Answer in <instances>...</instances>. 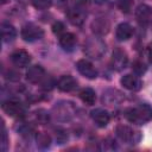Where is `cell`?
Masks as SVG:
<instances>
[{
  "label": "cell",
  "instance_id": "cell-16",
  "mask_svg": "<svg viewBox=\"0 0 152 152\" xmlns=\"http://www.w3.org/2000/svg\"><path fill=\"white\" fill-rule=\"evenodd\" d=\"M133 32H134L133 31V27L128 23H121L116 27L115 36H116V39L118 40L124 42V40H128L133 36Z\"/></svg>",
  "mask_w": 152,
  "mask_h": 152
},
{
  "label": "cell",
  "instance_id": "cell-26",
  "mask_svg": "<svg viewBox=\"0 0 152 152\" xmlns=\"http://www.w3.org/2000/svg\"><path fill=\"white\" fill-rule=\"evenodd\" d=\"M36 118H37L38 122H42V124L49 121V114H48L44 109H39V110H37V112H36Z\"/></svg>",
  "mask_w": 152,
  "mask_h": 152
},
{
  "label": "cell",
  "instance_id": "cell-25",
  "mask_svg": "<svg viewBox=\"0 0 152 152\" xmlns=\"http://www.w3.org/2000/svg\"><path fill=\"white\" fill-rule=\"evenodd\" d=\"M132 69L137 75H142L146 71V65L141 61H134L132 64Z\"/></svg>",
  "mask_w": 152,
  "mask_h": 152
},
{
  "label": "cell",
  "instance_id": "cell-1",
  "mask_svg": "<svg viewBox=\"0 0 152 152\" xmlns=\"http://www.w3.org/2000/svg\"><path fill=\"white\" fill-rule=\"evenodd\" d=\"M125 118L137 125H142L152 120V106L148 103H141L134 108H127L125 110Z\"/></svg>",
  "mask_w": 152,
  "mask_h": 152
},
{
  "label": "cell",
  "instance_id": "cell-27",
  "mask_svg": "<svg viewBox=\"0 0 152 152\" xmlns=\"http://www.w3.org/2000/svg\"><path fill=\"white\" fill-rule=\"evenodd\" d=\"M63 31H64V24L61 23V21H56L53 25H52V32L55 34H63Z\"/></svg>",
  "mask_w": 152,
  "mask_h": 152
},
{
  "label": "cell",
  "instance_id": "cell-24",
  "mask_svg": "<svg viewBox=\"0 0 152 152\" xmlns=\"http://www.w3.org/2000/svg\"><path fill=\"white\" fill-rule=\"evenodd\" d=\"M32 5L37 10H46L52 5L51 0H32Z\"/></svg>",
  "mask_w": 152,
  "mask_h": 152
},
{
  "label": "cell",
  "instance_id": "cell-9",
  "mask_svg": "<svg viewBox=\"0 0 152 152\" xmlns=\"http://www.w3.org/2000/svg\"><path fill=\"white\" fill-rule=\"evenodd\" d=\"M76 68H77L78 72H80L81 75H83L84 77H87V78L94 80V78H96V76H97L96 69H95L94 65H93L89 61H87V59H80V61H77Z\"/></svg>",
  "mask_w": 152,
  "mask_h": 152
},
{
  "label": "cell",
  "instance_id": "cell-11",
  "mask_svg": "<svg viewBox=\"0 0 152 152\" xmlns=\"http://www.w3.org/2000/svg\"><path fill=\"white\" fill-rule=\"evenodd\" d=\"M120 82L124 86V88H126L128 90H132V91H137L142 87L141 80L138 76H134V75H131V74H127V75L122 76Z\"/></svg>",
  "mask_w": 152,
  "mask_h": 152
},
{
  "label": "cell",
  "instance_id": "cell-4",
  "mask_svg": "<svg viewBox=\"0 0 152 152\" xmlns=\"http://www.w3.org/2000/svg\"><path fill=\"white\" fill-rule=\"evenodd\" d=\"M43 36H44L43 28L36 24L28 23V24L24 25L21 28V38L25 42H36V40H39L40 38H43Z\"/></svg>",
  "mask_w": 152,
  "mask_h": 152
},
{
  "label": "cell",
  "instance_id": "cell-29",
  "mask_svg": "<svg viewBox=\"0 0 152 152\" xmlns=\"http://www.w3.org/2000/svg\"><path fill=\"white\" fill-rule=\"evenodd\" d=\"M7 148V134L5 132V128H4V125H2V142H1V150L2 151H6Z\"/></svg>",
  "mask_w": 152,
  "mask_h": 152
},
{
  "label": "cell",
  "instance_id": "cell-3",
  "mask_svg": "<svg viewBox=\"0 0 152 152\" xmlns=\"http://www.w3.org/2000/svg\"><path fill=\"white\" fill-rule=\"evenodd\" d=\"M115 133L122 141L127 144H137L140 139V134L138 131H134L132 127L127 125H118L115 128Z\"/></svg>",
  "mask_w": 152,
  "mask_h": 152
},
{
  "label": "cell",
  "instance_id": "cell-8",
  "mask_svg": "<svg viewBox=\"0 0 152 152\" xmlns=\"http://www.w3.org/2000/svg\"><path fill=\"white\" fill-rule=\"evenodd\" d=\"M11 61L12 63L15 65V66H19V68H25L30 64L31 62V56L30 53L24 50V49H18V50H14L12 53H11Z\"/></svg>",
  "mask_w": 152,
  "mask_h": 152
},
{
  "label": "cell",
  "instance_id": "cell-7",
  "mask_svg": "<svg viewBox=\"0 0 152 152\" xmlns=\"http://www.w3.org/2000/svg\"><path fill=\"white\" fill-rule=\"evenodd\" d=\"M110 64H112V68L115 69L116 71L124 70L127 66V64H128L127 53L122 49H115L113 51V55H112Z\"/></svg>",
  "mask_w": 152,
  "mask_h": 152
},
{
  "label": "cell",
  "instance_id": "cell-5",
  "mask_svg": "<svg viewBox=\"0 0 152 152\" xmlns=\"http://www.w3.org/2000/svg\"><path fill=\"white\" fill-rule=\"evenodd\" d=\"M2 110L10 116H23L26 112L25 106L18 100H7L2 103Z\"/></svg>",
  "mask_w": 152,
  "mask_h": 152
},
{
  "label": "cell",
  "instance_id": "cell-20",
  "mask_svg": "<svg viewBox=\"0 0 152 152\" xmlns=\"http://www.w3.org/2000/svg\"><path fill=\"white\" fill-rule=\"evenodd\" d=\"M122 100V95L121 93H119L118 90L114 89H108L103 93L102 96V101L107 104H114V103H119Z\"/></svg>",
  "mask_w": 152,
  "mask_h": 152
},
{
  "label": "cell",
  "instance_id": "cell-18",
  "mask_svg": "<svg viewBox=\"0 0 152 152\" xmlns=\"http://www.w3.org/2000/svg\"><path fill=\"white\" fill-rule=\"evenodd\" d=\"M68 18H69V20H70V23H71L72 25L81 26V25L84 23L86 12L83 11V8L75 7V8L70 10V11L68 12Z\"/></svg>",
  "mask_w": 152,
  "mask_h": 152
},
{
  "label": "cell",
  "instance_id": "cell-10",
  "mask_svg": "<svg viewBox=\"0 0 152 152\" xmlns=\"http://www.w3.org/2000/svg\"><path fill=\"white\" fill-rule=\"evenodd\" d=\"M45 70L40 65H32L26 71V80L30 83H39L45 80Z\"/></svg>",
  "mask_w": 152,
  "mask_h": 152
},
{
  "label": "cell",
  "instance_id": "cell-32",
  "mask_svg": "<svg viewBox=\"0 0 152 152\" xmlns=\"http://www.w3.org/2000/svg\"><path fill=\"white\" fill-rule=\"evenodd\" d=\"M7 1H8V0H1V4H2V5H4V4H6V2H7Z\"/></svg>",
  "mask_w": 152,
  "mask_h": 152
},
{
  "label": "cell",
  "instance_id": "cell-17",
  "mask_svg": "<svg viewBox=\"0 0 152 152\" xmlns=\"http://www.w3.org/2000/svg\"><path fill=\"white\" fill-rule=\"evenodd\" d=\"M76 43H77L76 36L71 32H66L59 36V45L65 51H72L74 48L76 46Z\"/></svg>",
  "mask_w": 152,
  "mask_h": 152
},
{
  "label": "cell",
  "instance_id": "cell-15",
  "mask_svg": "<svg viewBox=\"0 0 152 152\" xmlns=\"http://www.w3.org/2000/svg\"><path fill=\"white\" fill-rule=\"evenodd\" d=\"M91 119L99 127H106L110 120L109 113L102 108H97L91 112Z\"/></svg>",
  "mask_w": 152,
  "mask_h": 152
},
{
  "label": "cell",
  "instance_id": "cell-22",
  "mask_svg": "<svg viewBox=\"0 0 152 152\" xmlns=\"http://www.w3.org/2000/svg\"><path fill=\"white\" fill-rule=\"evenodd\" d=\"M36 140H37V145L40 148H46L51 144V138L45 132H38L37 135H36Z\"/></svg>",
  "mask_w": 152,
  "mask_h": 152
},
{
  "label": "cell",
  "instance_id": "cell-13",
  "mask_svg": "<svg viewBox=\"0 0 152 152\" xmlns=\"http://www.w3.org/2000/svg\"><path fill=\"white\" fill-rule=\"evenodd\" d=\"M110 24L106 18H97L91 23V31L97 36H104L109 32Z\"/></svg>",
  "mask_w": 152,
  "mask_h": 152
},
{
  "label": "cell",
  "instance_id": "cell-30",
  "mask_svg": "<svg viewBox=\"0 0 152 152\" xmlns=\"http://www.w3.org/2000/svg\"><path fill=\"white\" fill-rule=\"evenodd\" d=\"M89 2H90V0H75V6L84 10V7L89 5Z\"/></svg>",
  "mask_w": 152,
  "mask_h": 152
},
{
  "label": "cell",
  "instance_id": "cell-2",
  "mask_svg": "<svg viewBox=\"0 0 152 152\" xmlns=\"http://www.w3.org/2000/svg\"><path fill=\"white\" fill-rule=\"evenodd\" d=\"M104 52L106 44L100 38H89L84 43V53L93 59H100Z\"/></svg>",
  "mask_w": 152,
  "mask_h": 152
},
{
  "label": "cell",
  "instance_id": "cell-23",
  "mask_svg": "<svg viewBox=\"0 0 152 152\" xmlns=\"http://www.w3.org/2000/svg\"><path fill=\"white\" fill-rule=\"evenodd\" d=\"M134 1L133 0H116L118 7L124 12V13H129L132 7H133Z\"/></svg>",
  "mask_w": 152,
  "mask_h": 152
},
{
  "label": "cell",
  "instance_id": "cell-14",
  "mask_svg": "<svg viewBox=\"0 0 152 152\" xmlns=\"http://www.w3.org/2000/svg\"><path fill=\"white\" fill-rule=\"evenodd\" d=\"M57 87L61 91H64V93L72 91L77 87V81H76V78H74L70 75H64L58 80Z\"/></svg>",
  "mask_w": 152,
  "mask_h": 152
},
{
  "label": "cell",
  "instance_id": "cell-21",
  "mask_svg": "<svg viewBox=\"0 0 152 152\" xmlns=\"http://www.w3.org/2000/svg\"><path fill=\"white\" fill-rule=\"evenodd\" d=\"M78 96L82 100V102L86 103V104H88V106L94 104L95 101H96V94H95V91L91 88H83L80 91Z\"/></svg>",
  "mask_w": 152,
  "mask_h": 152
},
{
  "label": "cell",
  "instance_id": "cell-31",
  "mask_svg": "<svg viewBox=\"0 0 152 152\" xmlns=\"http://www.w3.org/2000/svg\"><path fill=\"white\" fill-rule=\"evenodd\" d=\"M147 57H148V61L152 63V43L148 44L147 46Z\"/></svg>",
  "mask_w": 152,
  "mask_h": 152
},
{
  "label": "cell",
  "instance_id": "cell-12",
  "mask_svg": "<svg viewBox=\"0 0 152 152\" xmlns=\"http://www.w3.org/2000/svg\"><path fill=\"white\" fill-rule=\"evenodd\" d=\"M135 18L138 20L139 24L141 25H146L150 23L151 18H152V8L148 5H139L137 11H135Z\"/></svg>",
  "mask_w": 152,
  "mask_h": 152
},
{
  "label": "cell",
  "instance_id": "cell-28",
  "mask_svg": "<svg viewBox=\"0 0 152 152\" xmlns=\"http://www.w3.org/2000/svg\"><path fill=\"white\" fill-rule=\"evenodd\" d=\"M56 139H57V141H58L59 144H63V142L68 139V134L65 133V131L58 129V131L56 132Z\"/></svg>",
  "mask_w": 152,
  "mask_h": 152
},
{
  "label": "cell",
  "instance_id": "cell-19",
  "mask_svg": "<svg viewBox=\"0 0 152 152\" xmlns=\"http://www.w3.org/2000/svg\"><path fill=\"white\" fill-rule=\"evenodd\" d=\"M1 37H2V40L4 42H12L15 36H17V31L14 28V26L7 21H4L1 23Z\"/></svg>",
  "mask_w": 152,
  "mask_h": 152
},
{
  "label": "cell",
  "instance_id": "cell-6",
  "mask_svg": "<svg viewBox=\"0 0 152 152\" xmlns=\"http://www.w3.org/2000/svg\"><path fill=\"white\" fill-rule=\"evenodd\" d=\"M55 110V115L56 119L61 120V121H66L70 118H72L74 113H75V108L72 106V103L70 102H59L57 106H55L53 108Z\"/></svg>",
  "mask_w": 152,
  "mask_h": 152
}]
</instances>
